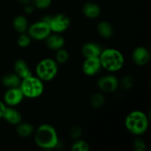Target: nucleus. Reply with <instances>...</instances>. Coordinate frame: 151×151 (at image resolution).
Returning a JSON list of instances; mask_svg holds the SVG:
<instances>
[{"label": "nucleus", "mask_w": 151, "mask_h": 151, "mask_svg": "<svg viewBox=\"0 0 151 151\" xmlns=\"http://www.w3.org/2000/svg\"><path fill=\"white\" fill-rule=\"evenodd\" d=\"M13 27L19 33L26 32L29 27L27 19L26 17H24V16H21V15L16 16L13 19Z\"/></svg>", "instance_id": "19"}, {"label": "nucleus", "mask_w": 151, "mask_h": 151, "mask_svg": "<svg viewBox=\"0 0 151 151\" xmlns=\"http://www.w3.org/2000/svg\"><path fill=\"white\" fill-rule=\"evenodd\" d=\"M58 72L57 62L51 58H45L38 62L35 68L36 76L43 82H49L54 79Z\"/></svg>", "instance_id": "5"}, {"label": "nucleus", "mask_w": 151, "mask_h": 151, "mask_svg": "<svg viewBox=\"0 0 151 151\" xmlns=\"http://www.w3.org/2000/svg\"><path fill=\"white\" fill-rule=\"evenodd\" d=\"M35 143L44 150H52L58 145L59 139L55 128L49 124L41 125L34 135Z\"/></svg>", "instance_id": "1"}, {"label": "nucleus", "mask_w": 151, "mask_h": 151, "mask_svg": "<svg viewBox=\"0 0 151 151\" xmlns=\"http://www.w3.org/2000/svg\"><path fill=\"white\" fill-rule=\"evenodd\" d=\"M82 133L83 131L81 127L75 126L73 128H72V129L70 130L69 136H70V137L72 139L76 140L81 138V137L82 136Z\"/></svg>", "instance_id": "28"}, {"label": "nucleus", "mask_w": 151, "mask_h": 151, "mask_svg": "<svg viewBox=\"0 0 151 151\" xmlns=\"http://www.w3.org/2000/svg\"><path fill=\"white\" fill-rule=\"evenodd\" d=\"M20 89L24 97L27 98H37L44 93V82L37 76H31L22 80Z\"/></svg>", "instance_id": "4"}, {"label": "nucleus", "mask_w": 151, "mask_h": 151, "mask_svg": "<svg viewBox=\"0 0 151 151\" xmlns=\"http://www.w3.org/2000/svg\"><path fill=\"white\" fill-rule=\"evenodd\" d=\"M102 66L99 57L85 58L82 66L83 73L87 76H94L101 69Z\"/></svg>", "instance_id": "11"}, {"label": "nucleus", "mask_w": 151, "mask_h": 151, "mask_svg": "<svg viewBox=\"0 0 151 151\" xmlns=\"http://www.w3.org/2000/svg\"><path fill=\"white\" fill-rule=\"evenodd\" d=\"M90 147L88 143L82 139L75 140V142L72 145L71 150L72 151H88Z\"/></svg>", "instance_id": "23"}, {"label": "nucleus", "mask_w": 151, "mask_h": 151, "mask_svg": "<svg viewBox=\"0 0 151 151\" xmlns=\"http://www.w3.org/2000/svg\"><path fill=\"white\" fill-rule=\"evenodd\" d=\"M1 84L7 88H16L20 86L22 79L16 73H8L1 78Z\"/></svg>", "instance_id": "17"}, {"label": "nucleus", "mask_w": 151, "mask_h": 151, "mask_svg": "<svg viewBox=\"0 0 151 151\" xmlns=\"http://www.w3.org/2000/svg\"><path fill=\"white\" fill-rule=\"evenodd\" d=\"M16 127V133L21 137H28L34 132V127L28 122H19Z\"/></svg>", "instance_id": "20"}, {"label": "nucleus", "mask_w": 151, "mask_h": 151, "mask_svg": "<svg viewBox=\"0 0 151 151\" xmlns=\"http://www.w3.org/2000/svg\"><path fill=\"white\" fill-rule=\"evenodd\" d=\"M133 148L135 151H144L146 149V143L142 139L137 138L133 142Z\"/></svg>", "instance_id": "27"}, {"label": "nucleus", "mask_w": 151, "mask_h": 151, "mask_svg": "<svg viewBox=\"0 0 151 151\" xmlns=\"http://www.w3.org/2000/svg\"><path fill=\"white\" fill-rule=\"evenodd\" d=\"M125 126L131 134L135 136L142 135L148 129V118L141 111H133L125 117Z\"/></svg>", "instance_id": "2"}, {"label": "nucleus", "mask_w": 151, "mask_h": 151, "mask_svg": "<svg viewBox=\"0 0 151 151\" xmlns=\"http://www.w3.org/2000/svg\"><path fill=\"white\" fill-rule=\"evenodd\" d=\"M17 1L22 5H26L31 2V0H17Z\"/></svg>", "instance_id": "31"}, {"label": "nucleus", "mask_w": 151, "mask_h": 151, "mask_svg": "<svg viewBox=\"0 0 151 151\" xmlns=\"http://www.w3.org/2000/svg\"><path fill=\"white\" fill-rule=\"evenodd\" d=\"M97 87L103 92H114L119 87V83L117 78L112 75L100 77L97 81Z\"/></svg>", "instance_id": "8"}, {"label": "nucleus", "mask_w": 151, "mask_h": 151, "mask_svg": "<svg viewBox=\"0 0 151 151\" xmlns=\"http://www.w3.org/2000/svg\"><path fill=\"white\" fill-rule=\"evenodd\" d=\"M27 31L30 38L35 41L45 40L52 32L48 24L42 19L31 24L28 27Z\"/></svg>", "instance_id": "6"}, {"label": "nucleus", "mask_w": 151, "mask_h": 151, "mask_svg": "<svg viewBox=\"0 0 151 151\" xmlns=\"http://www.w3.org/2000/svg\"><path fill=\"white\" fill-rule=\"evenodd\" d=\"M3 119L10 125H18L22 122V114L13 107H7L3 115Z\"/></svg>", "instance_id": "15"}, {"label": "nucleus", "mask_w": 151, "mask_h": 151, "mask_svg": "<svg viewBox=\"0 0 151 151\" xmlns=\"http://www.w3.org/2000/svg\"><path fill=\"white\" fill-rule=\"evenodd\" d=\"M99 58L102 68L110 72H118L123 67L125 63V58L122 52L114 48L102 50Z\"/></svg>", "instance_id": "3"}, {"label": "nucleus", "mask_w": 151, "mask_h": 151, "mask_svg": "<svg viewBox=\"0 0 151 151\" xmlns=\"http://www.w3.org/2000/svg\"><path fill=\"white\" fill-rule=\"evenodd\" d=\"M131 58L134 63L137 66H145L150 60V51L145 47H137L133 50Z\"/></svg>", "instance_id": "10"}, {"label": "nucleus", "mask_w": 151, "mask_h": 151, "mask_svg": "<svg viewBox=\"0 0 151 151\" xmlns=\"http://www.w3.org/2000/svg\"><path fill=\"white\" fill-rule=\"evenodd\" d=\"M31 39L32 38L28 34H26L25 32L20 33L19 36L18 37L17 44L19 47H22V48H26V47H29V44H30Z\"/></svg>", "instance_id": "24"}, {"label": "nucleus", "mask_w": 151, "mask_h": 151, "mask_svg": "<svg viewBox=\"0 0 151 151\" xmlns=\"http://www.w3.org/2000/svg\"><path fill=\"white\" fill-rule=\"evenodd\" d=\"M97 32L103 38H110L114 34V28L109 22L102 21L97 24Z\"/></svg>", "instance_id": "18"}, {"label": "nucleus", "mask_w": 151, "mask_h": 151, "mask_svg": "<svg viewBox=\"0 0 151 151\" xmlns=\"http://www.w3.org/2000/svg\"><path fill=\"white\" fill-rule=\"evenodd\" d=\"M69 58V54L68 51L65 49L61 48L56 51L55 54V61L58 64H64L68 61Z\"/></svg>", "instance_id": "22"}, {"label": "nucleus", "mask_w": 151, "mask_h": 151, "mask_svg": "<svg viewBox=\"0 0 151 151\" xmlns=\"http://www.w3.org/2000/svg\"><path fill=\"white\" fill-rule=\"evenodd\" d=\"M34 8H35L34 6L32 4H31L30 3L26 4V5H24L25 13H27V14H30V13H32L34 11Z\"/></svg>", "instance_id": "29"}, {"label": "nucleus", "mask_w": 151, "mask_h": 151, "mask_svg": "<svg viewBox=\"0 0 151 151\" xmlns=\"http://www.w3.org/2000/svg\"><path fill=\"white\" fill-rule=\"evenodd\" d=\"M119 83L121 84L122 88H124V89H131L134 84V79L131 75H127L121 79L120 82L119 81Z\"/></svg>", "instance_id": "25"}, {"label": "nucleus", "mask_w": 151, "mask_h": 151, "mask_svg": "<svg viewBox=\"0 0 151 151\" xmlns=\"http://www.w3.org/2000/svg\"><path fill=\"white\" fill-rule=\"evenodd\" d=\"M45 41L47 47L50 50H55V51L63 48L65 44L64 38L59 33H50Z\"/></svg>", "instance_id": "12"}, {"label": "nucleus", "mask_w": 151, "mask_h": 151, "mask_svg": "<svg viewBox=\"0 0 151 151\" xmlns=\"http://www.w3.org/2000/svg\"><path fill=\"white\" fill-rule=\"evenodd\" d=\"M13 69L15 73L22 80L32 75V71L29 69L27 62L22 59H18L15 61L13 64Z\"/></svg>", "instance_id": "13"}, {"label": "nucleus", "mask_w": 151, "mask_h": 151, "mask_svg": "<svg viewBox=\"0 0 151 151\" xmlns=\"http://www.w3.org/2000/svg\"><path fill=\"white\" fill-rule=\"evenodd\" d=\"M24 97L23 93L19 87L7 88L4 94V103L6 106L14 107L22 103Z\"/></svg>", "instance_id": "9"}, {"label": "nucleus", "mask_w": 151, "mask_h": 151, "mask_svg": "<svg viewBox=\"0 0 151 151\" xmlns=\"http://www.w3.org/2000/svg\"><path fill=\"white\" fill-rule=\"evenodd\" d=\"M34 7L38 9H47L51 5L52 0H31Z\"/></svg>", "instance_id": "26"}, {"label": "nucleus", "mask_w": 151, "mask_h": 151, "mask_svg": "<svg viewBox=\"0 0 151 151\" xmlns=\"http://www.w3.org/2000/svg\"><path fill=\"white\" fill-rule=\"evenodd\" d=\"M106 102L104 95L102 93L97 92L92 95L90 100V104L91 107L95 109H99L103 107Z\"/></svg>", "instance_id": "21"}, {"label": "nucleus", "mask_w": 151, "mask_h": 151, "mask_svg": "<svg viewBox=\"0 0 151 151\" xmlns=\"http://www.w3.org/2000/svg\"><path fill=\"white\" fill-rule=\"evenodd\" d=\"M102 49L99 44L94 42H88L82 47V54L85 58L100 57Z\"/></svg>", "instance_id": "14"}, {"label": "nucleus", "mask_w": 151, "mask_h": 151, "mask_svg": "<svg viewBox=\"0 0 151 151\" xmlns=\"http://www.w3.org/2000/svg\"><path fill=\"white\" fill-rule=\"evenodd\" d=\"M70 25V19L69 16L63 13H59L53 16H50L49 20V26H50L51 32L55 33H60L69 28Z\"/></svg>", "instance_id": "7"}, {"label": "nucleus", "mask_w": 151, "mask_h": 151, "mask_svg": "<svg viewBox=\"0 0 151 151\" xmlns=\"http://www.w3.org/2000/svg\"><path fill=\"white\" fill-rule=\"evenodd\" d=\"M101 13L100 6L94 2H87L83 7V13L88 19H96Z\"/></svg>", "instance_id": "16"}, {"label": "nucleus", "mask_w": 151, "mask_h": 151, "mask_svg": "<svg viewBox=\"0 0 151 151\" xmlns=\"http://www.w3.org/2000/svg\"><path fill=\"white\" fill-rule=\"evenodd\" d=\"M6 108H7V106L4 104V102L0 101V119L3 117V115H4V111L6 110Z\"/></svg>", "instance_id": "30"}]
</instances>
